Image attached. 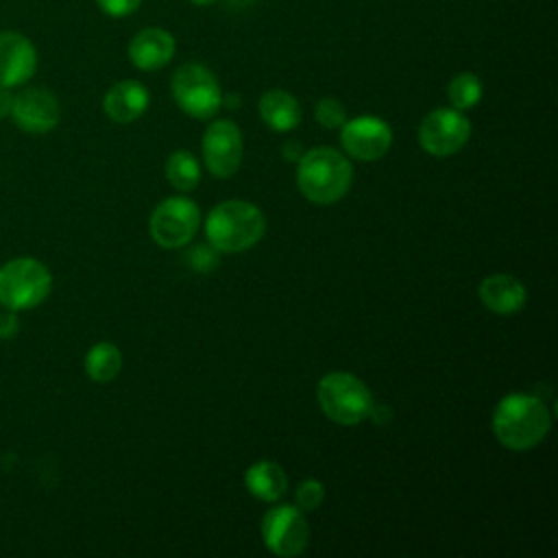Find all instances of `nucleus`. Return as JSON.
I'll list each match as a JSON object with an SVG mask.
<instances>
[{
  "label": "nucleus",
  "mask_w": 558,
  "mask_h": 558,
  "mask_svg": "<svg viewBox=\"0 0 558 558\" xmlns=\"http://www.w3.org/2000/svg\"><path fill=\"white\" fill-rule=\"evenodd\" d=\"M549 427L551 414L545 401L530 392L506 395L493 412V432L497 440L512 451L536 447L547 436Z\"/></svg>",
  "instance_id": "f257e3e1"
},
{
  "label": "nucleus",
  "mask_w": 558,
  "mask_h": 558,
  "mask_svg": "<svg viewBox=\"0 0 558 558\" xmlns=\"http://www.w3.org/2000/svg\"><path fill=\"white\" fill-rule=\"evenodd\" d=\"M296 183L301 194L316 205H331L347 196L353 183L351 161L336 148L318 146L299 159Z\"/></svg>",
  "instance_id": "f03ea898"
},
{
  "label": "nucleus",
  "mask_w": 558,
  "mask_h": 558,
  "mask_svg": "<svg viewBox=\"0 0 558 558\" xmlns=\"http://www.w3.org/2000/svg\"><path fill=\"white\" fill-rule=\"evenodd\" d=\"M264 231L266 218L262 209L246 201H222L205 220L209 246L220 253H242L255 246Z\"/></svg>",
  "instance_id": "7ed1b4c3"
},
{
  "label": "nucleus",
  "mask_w": 558,
  "mask_h": 558,
  "mask_svg": "<svg viewBox=\"0 0 558 558\" xmlns=\"http://www.w3.org/2000/svg\"><path fill=\"white\" fill-rule=\"evenodd\" d=\"M318 405L323 414L338 425H357L368 418L373 395L368 386L344 371L327 373L316 388Z\"/></svg>",
  "instance_id": "20e7f679"
},
{
  "label": "nucleus",
  "mask_w": 558,
  "mask_h": 558,
  "mask_svg": "<svg viewBox=\"0 0 558 558\" xmlns=\"http://www.w3.org/2000/svg\"><path fill=\"white\" fill-rule=\"evenodd\" d=\"M52 288L48 268L35 257H15L0 268V303L9 310H31L46 301Z\"/></svg>",
  "instance_id": "39448f33"
},
{
  "label": "nucleus",
  "mask_w": 558,
  "mask_h": 558,
  "mask_svg": "<svg viewBox=\"0 0 558 558\" xmlns=\"http://www.w3.org/2000/svg\"><path fill=\"white\" fill-rule=\"evenodd\" d=\"M170 89L179 109L198 120H209L222 105L218 78L201 63H183L177 68Z\"/></svg>",
  "instance_id": "423d86ee"
},
{
  "label": "nucleus",
  "mask_w": 558,
  "mask_h": 558,
  "mask_svg": "<svg viewBox=\"0 0 558 558\" xmlns=\"http://www.w3.org/2000/svg\"><path fill=\"white\" fill-rule=\"evenodd\" d=\"M201 225V209L187 196H170L161 201L148 220V231L161 248H179L187 244Z\"/></svg>",
  "instance_id": "0eeeda50"
},
{
  "label": "nucleus",
  "mask_w": 558,
  "mask_h": 558,
  "mask_svg": "<svg viewBox=\"0 0 558 558\" xmlns=\"http://www.w3.org/2000/svg\"><path fill=\"white\" fill-rule=\"evenodd\" d=\"M262 541L268 551L292 558L305 551L310 543V525L296 506H272L262 519Z\"/></svg>",
  "instance_id": "6e6552de"
},
{
  "label": "nucleus",
  "mask_w": 558,
  "mask_h": 558,
  "mask_svg": "<svg viewBox=\"0 0 558 558\" xmlns=\"http://www.w3.org/2000/svg\"><path fill=\"white\" fill-rule=\"evenodd\" d=\"M471 137V122L453 107L429 111L418 126V144L434 157H449L458 153Z\"/></svg>",
  "instance_id": "1a4fd4ad"
},
{
  "label": "nucleus",
  "mask_w": 558,
  "mask_h": 558,
  "mask_svg": "<svg viewBox=\"0 0 558 558\" xmlns=\"http://www.w3.org/2000/svg\"><path fill=\"white\" fill-rule=\"evenodd\" d=\"M340 144L344 153L357 161H377L388 153L392 131L388 122L377 116H357L340 126Z\"/></svg>",
  "instance_id": "9d476101"
},
{
  "label": "nucleus",
  "mask_w": 558,
  "mask_h": 558,
  "mask_svg": "<svg viewBox=\"0 0 558 558\" xmlns=\"http://www.w3.org/2000/svg\"><path fill=\"white\" fill-rule=\"evenodd\" d=\"M242 133L231 120H216L203 133V161L218 179H229L242 163Z\"/></svg>",
  "instance_id": "9b49d317"
},
{
  "label": "nucleus",
  "mask_w": 558,
  "mask_h": 558,
  "mask_svg": "<svg viewBox=\"0 0 558 558\" xmlns=\"http://www.w3.org/2000/svg\"><path fill=\"white\" fill-rule=\"evenodd\" d=\"M11 116L15 124L28 133H48L59 124L61 107L52 92L26 87L13 96Z\"/></svg>",
  "instance_id": "f8f14e48"
},
{
  "label": "nucleus",
  "mask_w": 558,
  "mask_h": 558,
  "mask_svg": "<svg viewBox=\"0 0 558 558\" xmlns=\"http://www.w3.org/2000/svg\"><path fill=\"white\" fill-rule=\"evenodd\" d=\"M37 70V50L33 41L17 31L0 33V85L20 87Z\"/></svg>",
  "instance_id": "ddd939ff"
},
{
  "label": "nucleus",
  "mask_w": 558,
  "mask_h": 558,
  "mask_svg": "<svg viewBox=\"0 0 558 558\" xmlns=\"http://www.w3.org/2000/svg\"><path fill=\"white\" fill-rule=\"evenodd\" d=\"M174 50H177L174 37L159 26L142 28L129 41V59L137 70H144V72H153L168 65L170 59L174 57Z\"/></svg>",
  "instance_id": "4468645a"
},
{
  "label": "nucleus",
  "mask_w": 558,
  "mask_h": 558,
  "mask_svg": "<svg viewBox=\"0 0 558 558\" xmlns=\"http://www.w3.org/2000/svg\"><path fill=\"white\" fill-rule=\"evenodd\" d=\"M525 299H527V292L523 283L512 275L495 272L480 283V301L493 314L512 316L523 310Z\"/></svg>",
  "instance_id": "2eb2a0df"
},
{
  "label": "nucleus",
  "mask_w": 558,
  "mask_h": 558,
  "mask_svg": "<svg viewBox=\"0 0 558 558\" xmlns=\"http://www.w3.org/2000/svg\"><path fill=\"white\" fill-rule=\"evenodd\" d=\"M150 94L140 81H120L109 87V92L102 98V109L105 113L120 124H129L144 116L148 109Z\"/></svg>",
  "instance_id": "dca6fc26"
},
{
  "label": "nucleus",
  "mask_w": 558,
  "mask_h": 558,
  "mask_svg": "<svg viewBox=\"0 0 558 558\" xmlns=\"http://www.w3.org/2000/svg\"><path fill=\"white\" fill-rule=\"evenodd\" d=\"M259 118L266 122L268 129L286 133L301 124V105L299 100L286 89H268L262 94L257 105Z\"/></svg>",
  "instance_id": "f3484780"
},
{
  "label": "nucleus",
  "mask_w": 558,
  "mask_h": 558,
  "mask_svg": "<svg viewBox=\"0 0 558 558\" xmlns=\"http://www.w3.org/2000/svg\"><path fill=\"white\" fill-rule=\"evenodd\" d=\"M244 486L259 501H277L288 488V477L277 462L259 460L246 469Z\"/></svg>",
  "instance_id": "a211bd4d"
},
{
  "label": "nucleus",
  "mask_w": 558,
  "mask_h": 558,
  "mask_svg": "<svg viewBox=\"0 0 558 558\" xmlns=\"http://www.w3.org/2000/svg\"><path fill=\"white\" fill-rule=\"evenodd\" d=\"M122 368V353L113 342H96L85 355V373L96 384H107L118 377Z\"/></svg>",
  "instance_id": "6ab92c4d"
},
{
  "label": "nucleus",
  "mask_w": 558,
  "mask_h": 558,
  "mask_svg": "<svg viewBox=\"0 0 558 558\" xmlns=\"http://www.w3.org/2000/svg\"><path fill=\"white\" fill-rule=\"evenodd\" d=\"M166 179L179 192H192L201 181V166L190 150H174L166 161Z\"/></svg>",
  "instance_id": "aec40b11"
},
{
  "label": "nucleus",
  "mask_w": 558,
  "mask_h": 558,
  "mask_svg": "<svg viewBox=\"0 0 558 558\" xmlns=\"http://www.w3.org/2000/svg\"><path fill=\"white\" fill-rule=\"evenodd\" d=\"M447 98L453 109L466 111L473 109L482 100V83L475 74L471 72H460L449 81L447 87Z\"/></svg>",
  "instance_id": "412c9836"
},
{
  "label": "nucleus",
  "mask_w": 558,
  "mask_h": 558,
  "mask_svg": "<svg viewBox=\"0 0 558 558\" xmlns=\"http://www.w3.org/2000/svg\"><path fill=\"white\" fill-rule=\"evenodd\" d=\"M316 120L325 129H331V131L340 129L347 122V109H344V105L338 98L325 96L316 105Z\"/></svg>",
  "instance_id": "4be33fe9"
},
{
  "label": "nucleus",
  "mask_w": 558,
  "mask_h": 558,
  "mask_svg": "<svg viewBox=\"0 0 558 558\" xmlns=\"http://www.w3.org/2000/svg\"><path fill=\"white\" fill-rule=\"evenodd\" d=\"M325 499V486L323 482L310 477V480H303L299 486H296V493H294V501H296V508L303 510V512H310V510H316Z\"/></svg>",
  "instance_id": "5701e85b"
},
{
  "label": "nucleus",
  "mask_w": 558,
  "mask_h": 558,
  "mask_svg": "<svg viewBox=\"0 0 558 558\" xmlns=\"http://www.w3.org/2000/svg\"><path fill=\"white\" fill-rule=\"evenodd\" d=\"M96 4L111 17H126L140 9L142 0H96Z\"/></svg>",
  "instance_id": "b1692460"
},
{
  "label": "nucleus",
  "mask_w": 558,
  "mask_h": 558,
  "mask_svg": "<svg viewBox=\"0 0 558 558\" xmlns=\"http://www.w3.org/2000/svg\"><path fill=\"white\" fill-rule=\"evenodd\" d=\"M20 331V318L15 314V310H7L4 314H0V338L9 340Z\"/></svg>",
  "instance_id": "393cba45"
},
{
  "label": "nucleus",
  "mask_w": 558,
  "mask_h": 558,
  "mask_svg": "<svg viewBox=\"0 0 558 558\" xmlns=\"http://www.w3.org/2000/svg\"><path fill=\"white\" fill-rule=\"evenodd\" d=\"M190 259H192V266L198 268V270H207V268H214L216 266V255H214V248L207 251V248H194L190 253Z\"/></svg>",
  "instance_id": "a878e982"
},
{
  "label": "nucleus",
  "mask_w": 558,
  "mask_h": 558,
  "mask_svg": "<svg viewBox=\"0 0 558 558\" xmlns=\"http://www.w3.org/2000/svg\"><path fill=\"white\" fill-rule=\"evenodd\" d=\"M368 418H373L377 425H381V423H388L390 418H392V410H390V405L388 403H375L373 401V405H371V412H368Z\"/></svg>",
  "instance_id": "bb28decb"
},
{
  "label": "nucleus",
  "mask_w": 558,
  "mask_h": 558,
  "mask_svg": "<svg viewBox=\"0 0 558 558\" xmlns=\"http://www.w3.org/2000/svg\"><path fill=\"white\" fill-rule=\"evenodd\" d=\"M303 146L299 144V142H294V140H290V142H286L283 144V157L288 159V161H299L301 157H303Z\"/></svg>",
  "instance_id": "cd10ccee"
},
{
  "label": "nucleus",
  "mask_w": 558,
  "mask_h": 558,
  "mask_svg": "<svg viewBox=\"0 0 558 558\" xmlns=\"http://www.w3.org/2000/svg\"><path fill=\"white\" fill-rule=\"evenodd\" d=\"M11 105H13V94L9 87L0 85V118L11 113Z\"/></svg>",
  "instance_id": "c85d7f7f"
},
{
  "label": "nucleus",
  "mask_w": 558,
  "mask_h": 558,
  "mask_svg": "<svg viewBox=\"0 0 558 558\" xmlns=\"http://www.w3.org/2000/svg\"><path fill=\"white\" fill-rule=\"evenodd\" d=\"M192 4H198V7H207V4H216L218 0H190Z\"/></svg>",
  "instance_id": "c756f323"
},
{
  "label": "nucleus",
  "mask_w": 558,
  "mask_h": 558,
  "mask_svg": "<svg viewBox=\"0 0 558 558\" xmlns=\"http://www.w3.org/2000/svg\"><path fill=\"white\" fill-rule=\"evenodd\" d=\"M231 2H233V4H238V7H242V4H248L251 0H231Z\"/></svg>",
  "instance_id": "7c9ffc66"
}]
</instances>
